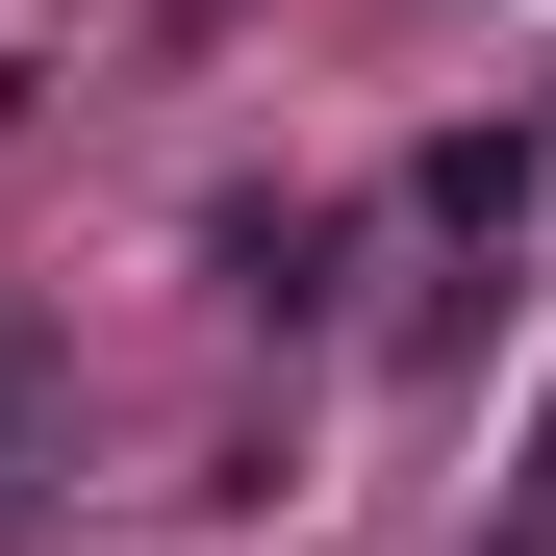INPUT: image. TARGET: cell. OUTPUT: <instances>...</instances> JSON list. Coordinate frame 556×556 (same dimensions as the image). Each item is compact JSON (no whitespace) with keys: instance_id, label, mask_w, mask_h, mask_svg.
Here are the masks:
<instances>
[{"instance_id":"1","label":"cell","mask_w":556,"mask_h":556,"mask_svg":"<svg viewBox=\"0 0 556 556\" xmlns=\"http://www.w3.org/2000/svg\"><path fill=\"white\" fill-rule=\"evenodd\" d=\"M506 228H531V127H430L405 152V354L506 329Z\"/></svg>"},{"instance_id":"2","label":"cell","mask_w":556,"mask_h":556,"mask_svg":"<svg viewBox=\"0 0 556 556\" xmlns=\"http://www.w3.org/2000/svg\"><path fill=\"white\" fill-rule=\"evenodd\" d=\"M203 278H228V329H329L354 228H329V203H228V228H203Z\"/></svg>"}]
</instances>
